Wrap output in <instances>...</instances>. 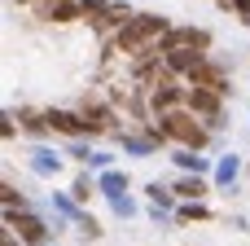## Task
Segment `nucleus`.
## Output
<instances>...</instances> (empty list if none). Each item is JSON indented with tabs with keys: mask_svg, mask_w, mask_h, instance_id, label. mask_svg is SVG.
<instances>
[{
	"mask_svg": "<svg viewBox=\"0 0 250 246\" xmlns=\"http://www.w3.org/2000/svg\"><path fill=\"white\" fill-rule=\"evenodd\" d=\"M4 220H9V229H13V233H18V238H22L26 246L48 242V224H44V220H35L31 211H9Z\"/></svg>",
	"mask_w": 250,
	"mask_h": 246,
	"instance_id": "nucleus-1",
	"label": "nucleus"
},
{
	"mask_svg": "<svg viewBox=\"0 0 250 246\" xmlns=\"http://www.w3.org/2000/svg\"><path fill=\"white\" fill-rule=\"evenodd\" d=\"M207 194V180H198V172L193 176H185V180H176V198H185V202H198Z\"/></svg>",
	"mask_w": 250,
	"mask_h": 246,
	"instance_id": "nucleus-2",
	"label": "nucleus"
},
{
	"mask_svg": "<svg viewBox=\"0 0 250 246\" xmlns=\"http://www.w3.org/2000/svg\"><path fill=\"white\" fill-rule=\"evenodd\" d=\"M176 167H180V172H198V176H202V172H207V158H198V150H189V145H185V150H176Z\"/></svg>",
	"mask_w": 250,
	"mask_h": 246,
	"instance_id": "nucleus-3",
	"label": "nucleus"
},
{
	"mask_svg": "<svg viewBox=\"0 0 250 246\" xmlns=\"http://www.w3.org/2000/svg\"><path fill=\"white\" fill-rule=\"evenodd\" d=\"M145 194H149V207H154V216H167V211H171V189H163V185L154 180Z\"/></svg>",
	"mask_w": 250,
	"mask_h": 246,
	"instance_id": "nucleus-4",
	"label": "nucleus"
},
{
	"mask_svg": "<svg viewBox=\"0 0 250 246\" xmlns=\"http://www.w3.org/2000/svg\"><path fill=\"white\" fill-rule=\"evenodd\" d=\"M101 189H105L110 198H114V194H127V176H123V172H105V176H101Z\"/></svg>",
	"mask_w": 250,
	"mask_h": 246,
	"instance_id": "nucleus-5",
	"label": "nucleus"
},
{
	"mask_svg": "<svg viewBox=\"0 0 250 246\" xmlns=\"http://www.w3.org/2000/svg\"><path fill=\"white\" fill-rule=\"evenodd\" d=\"M215 180H220V185H233V180H237V158H233V154L215 167Z\"/></svg>",
	"mask_w": 250,
	"mask_h": 246,
	"instance_id": "nucleus-6",
	"label": "nucleus"
},
{
	"mask_svg": "<svg viewBox=\"0 0 250 246\" xmlns=\"http://www.w3.org/2000/svg\"><path fill=\"white\" fill-rule=\"evenodd\" d=\"M57 167H62V158H57V154H48V150H40V154H35V172H44V176H48V172H57Z\"/></svg>",
	"mask_w": 250,
	"mask_h": 246,
	"instance_id": "nucleus-7",
	"label": "nucleus"
},
{
	"mask_svg": "<svg viewBox=\"0 0 250 246\" xmlns=\"http://www.w3.org/2000/svg\"><path fill=\"white\" fill-rule=\"evenodd\" d=\"M180 220H211V211L198 207V202H185V207H180Z\"/></svg>",
	"mask_w": 250,
	"mask_h": 246,
	"instance_id": "nucleus-8",
	"label": "nucleus"
},
{
	"mask_svg": "<svg viewBox=\"0 0 250 246\" xmlns=\"http://www.w3.org/2000/svg\"><path fill=\"white\" fill-rule=\"evenodd\" d=\"M114 211H119V216L127 220V216H136V202H132L127 194H114Z\"/></svg>",
	"mask_w": 250,
	"mask_h": 246,
	"instance_id": "nucleus-9",
	"label": "nucleus"
},
{
	"mask_svg": "<svg viewBox=\"0 0 250 246\" xmlns=\"http://www.w3.org/2000/svg\"><path fill=\"white\" fill-rule=\"evenodd\" d=\"M88 194H92V180L79 176V180H75V198H88Z\"/></svg>",
	"mask_w": 250,
	"mask_h": 246,
	"instance_id": "nucleus-10",
	"label": "nucleus"
},
{
	"mask_svg": "<svg viewBox=\"0 0 250 246\" xmlns=\"http://www.w3.org/2000/svg\"><path fill=\"white\" fill-rule=\"evenodd\" d=\"M4 246H26V242H22V238H18L13 229H9V233H4Z\"/></svg>",
	"mask_w": 250,
	"mask_h": 246,
	"instance_id": "nucleus-11",
	"label": "nucleus"
}]
</instances>
